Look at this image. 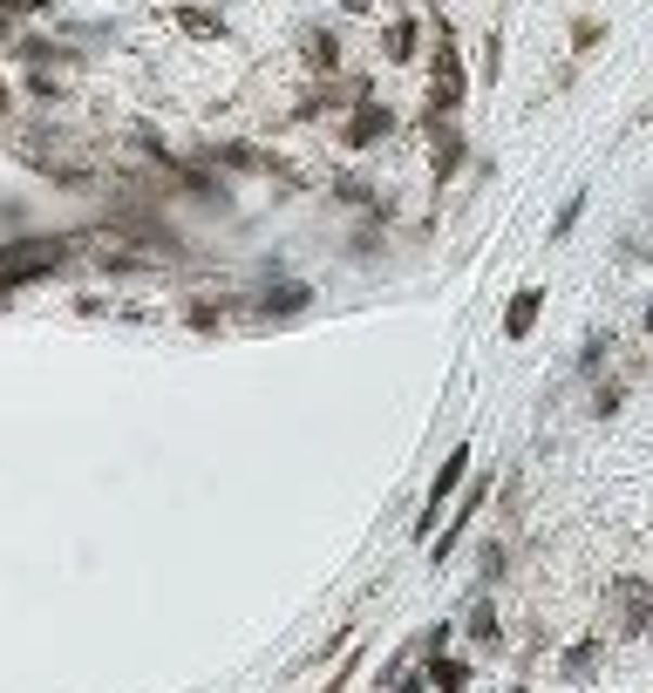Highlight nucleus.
<instances>
[{
  "label": "nucleus",
  "instance_id": "obj_1",
  "mask_svg": "<svg viewBox=\"0 0 653 693\" xmlns=\"http://www.w3.org/2000/svg\"><path fill=\"white\" fill-rule=\"evenodd\" d=\"M68 259H82V231H14V239H0V306L55 279Z\"/></svg>",
  "mask_w": 653,
  "mask_h": 693
},
{
  "label": "nucleus",
  "instance_id": "obj_2",
  "mask_svg": "<svg viewBox=\"0 0 653 693\" xmlns=\"http://www.w3.org/2000/svg\"><path fill=\"white\" fill-rule=\"evenodd\" d=\"M430 82H422V116L415 123H436V116H463V102H470V62H463V48H457V28L436 14L430 21Z\"/></svg>",
  "mask_w": 653,
  "mask_h": 693
},
{
  "label": "nucleus",
  "instance_id": "obj_3",
  "mask_svg": "<svg viewBox=\"0 0 653 693\" xmlns=\"http://www.w3.org/2000/svg\"><path fill=\"white\" fill-rule=\"evenodd\" d=\"M490 497H497V470H470V483H463V490H457V503H449V517H443V530L430 537V564H436V572H443V564H449V557L463 551V537L476 530V510H484Z\"/></svg>",
  "mask_w": 653,
  "mask_h": 693
},
{
  "label": "nucleus",
  "instance_id": "obj_4",
  "mask_svg": "<svg viewBox=\"0 0 653 693\" xmlns=\"http://www.w3.org/2000/svg\"><path fill=\"white\" fill-rule=\"evenodd\" d=\"M470 470H476V449L470 442H457V449H449L443 462H436V476H430V490H422V517H415V544H430V537H436V524L449 517V503H457V490H463V483H470Z\"/></svg>",
  "mask_w": 653,
  "mask_h": 693
},
{
  "label": "nucleus",
  "instance_id": "obj_5",
  "mask_svg": "<svg viewBox=\"0 0 653 693\" xmlns=\"http://www.w3.org/2000/svg\"><path fill=\"white\" fill-rule=\"evenodd\" d=\"M606 639H653V585L640 572L606 585Z\"/></svg>",
  "mask_w": 653,
  "mask_h": 693
},
{
  "label": "nucleus",
  "instance_id": "obj_6",
  "mask_svg": "<svg viewBox=\"0 0 653 693\" xmlns=\"http://www.w3.org/2000/svg\"><path fill=\"white\" fill-rule=\"evenodd\" d=\"M422 137H430V191H449L457 177L476 164V150H470V130L457 116H436V123H415Z\"/></svg>",
  "mask_w": 653,
  "mask_h": 693
},
{
  "label": "nucleus",
  "instance_id": "obj_7",
  "mask_svg": "<svg viewBox=\"0 0 653 693\" xmlns=\"http://www.w3.org/2000/svg\"><path fill=\"white\" fill-rule=\"evenodd\" d=\"M299 313H313V286L307 279H266L245 293V326H286Z\"/></svg>",
  "mask_w": 653,
  "mask_h": 693
},
{
  "label": "nucleus",
  "instance_id": "obj_8",
  "mask_svg": "<svg viewBox=\"0 0 653 693\" xmlns=\"http://www.w3.org/2000/svg\"><path fill=\"white\" fill-rule=\"evenodd\" d=\"M395 130H401V116L388 110L382 95H368V102H355V110L334 123V143L347 150V157H368V150H382Z\"/></svg>",
  "mask_w": 653,
  "mask_h": 693
},
{
  "label": "nucleus",
  "instance_id": "obj_9",
  "mask_svg": "<svg viewBox=\"0 0 653 693\" xmlns=\"http://www.w3.org/2000/svg\"><path fill=\"white\" fill-rule=\"evenodd\" d=\"M457 632L470 639L476 659H497V653H504L511 632H504V612H497V592H470L463 612H457Z\"/></svg>",
  "mask_w": 653,
  "mask_h": 693
},
{
  "label": "nucleus",
  "instance_id": "obj_10",
  "mask_svg": "<svg viewBox=\"0 0 653 693\" xmlns=\"http://www.w3.org/2000/svg\"><path fill=\"white\" fill-rule=\"evenodd\" d=\"M293 55H299V75L307 82H326V75H341V28H326V21H307L293 41Z\"/></svg>",
  "mask_w": 653,
  "mask_h": 693
},
{
  "label": "nucleus",
  "instance_id": "obj_11",
  "mask_svg": "<svg viewBox=\"0 0 653 693\" xmlns=\"http://www.w3.org/2000/svg\"><path fill=\"white\" fill-rule=\"evenodd\" d=\"M422 35H430V14H415V8H401L382 21V62L388 68H409L422 55Z\"/></svg>",
  "mask_w": 653,
  "mask_h": 693
},
{
  "label": "nucleus",
  "instance_id": "obj_12",
  "mask_svg": "<svg viewBox=\"0 0 653 693\" xmlns=\"http://www.w3.org/2000/svg\"><path fill=\"white\" fill-rule=\"evenodd\" d=\"M606 646H613L606 632H579V639L559 653V680H565V686H592L599 666H606Z\"/></svg>",
  "mask_w": 653,
  "mask_h": 693
},
{
  "label": "nucleus",
  "instance_id": "obj_13",
  "mask_svg": "<svg viewBox=\"0 0 653 693\" xmlns=\"http://www.w3.org/2000/svg\"><path fill=\"white\" fill-rule=\"evenodd\" d=\"M170 28H178L184 41H225L232 21H225L218 0H178V8H170Z\"/></svg>",
  "mask_w": 653,
  "mask_h": 693
},
{
  "label": "nucleus",
  "instance_id": "obj_14",
  "mask_svg": "<svg viewBox=\"0 0 653 693\" xmlns=\"http://www.w3.org/2000/svg\"><path fill=\"white\" fill-rule=\"evenodd\" d=\"M538 320H545V286H517L511 306H504V320H497V333H504L511 347H524L538 333Z\"/></svg>",
  "mask_w": 653,
  "mask_h": 693
},
{
  "label": "nucleus",
  "instance_id": "obj_15",
  "mask_svg": "<svg viewBox=\"0 0 653 693\" xmlns=\"http://www.w3.org/2000/svg\"><path fill=\"white\" fill-rule=\"evenodd\" d=\"M633 381H640V361H633V368H606V374L592 381V408H586V415H592V422H613L619 408L633 401Z\"/></svg>",
  "mask_w": 653,
  "mask_h": 693
},
{
  "label": "nucleus",
  "instance_id": "obj_16",
  "mask_svg": "<svg viewBox=\"0 0 653 693\" xmlns=\"http://www.w3.org/2000/svg\"><path fill=\"white\" fill-rule=\"evenodd\" d=\"M422 673H430V693H470L476 686V659L470 653H430Z\"/></svg>",
  "mask_w": 653,
  "mask_h": 693
},
{
  "label": "nucleus",
  "instance_id": "obj_17",
  "mask_svg": "<svg viewBox=\"0 0 653 693\" xmlns=\"http://www.w3.org/2000/svg\"><path fill=\"white\" fill-rule=\"evenodd\" d=\"M613 347H619V333H613V326H592L586 347L572 354V381H599V374L613 368Z\"/></svg>",
  "mask_w": 653,
  "mask_h": 693
},
{
  "label": "nucleus",
  "instance_id": "obj_18",
  "mask_svg": "<svg viewBox=\"0 0 653 693\" xmlns=\"http://www.w3.org/2000/svg\"><path fill=\"white\" fill-rule=\"evenodd\" d=\"M504 578H511V537H484L476 544V585L470 592H497Z\"/></svg>",
  "mask_w": 653,
  "mask_h": 693
},
{
  "label": "nucleus",
  "instance_id": "obj_19",
  "mask_svg": "<svg viewBox=\"0 0 653 693\" xmlns=\"http://www.w3.org/2000/svg\"><path fill=\"white\" fill-rule=\"evenodd\" d=\"M586 204H592V191L579 184V191H572V197L559 204V211H551V231H545V245H565L572 231H579V218H586Z\"/></svg>",
  "mask_w": 653,
  "mask_h": 693
},
{
  "label": "nucleus",
  "instance_id": "obj_20",
  "mask_svg": "<svg viewBox=\"0 0 653 693\" xmlns=\"http://www.w3.org/2000/svg\"><path fill=\"white\" fill-rule=\"evenodd\" d=\"M606 21H599V14H579V21H572V55H592V48H606Z\"/></svg>",
  "mask_w": 653,
  "mask_h": 693
},
{
  "label": "nucleus",
  "instance_id": "obj_21",
  "mask_svg": "<svg viewBox=\"0 0 653 693\" xmlns=\"http://www.w3.org/2000/svg\"><path fill=\"white\" fill-rule=\"evenodd\" d=\"M497 75H504V35H484V55H476V82H490L497 89Z\"/></svg>",
  "mask_w": 653,
  "mask_h": 693
},
{
  "label": "nucleus",
  "instance_id": "obj_22",
  "mask_svg": "<svg viewBox=\"0 0 653 693\" xmlns=\"http://www.w3.org/2000/svg\"><path fill=\"white\" fill-rule=\"evenodd\" d=\"M355 673H361V646H347V653H341V666L320 680V693H347V680H355Z\"/></svg>",
  "mask_w": 653,
  "mask_h": 693
},
{
  "label": "nucleus",
  "instance_id": "obj_23",
  "mask_svg": "<svg viewBox=\"0 0 653 693\" xmlns=\"http://www.w3.org/2000/svg\"><path fill=\"white\" fill-rule=\"evenodd\" d=\"M457 646V619H436V626H422V659L430 653H449Z\"/></svg>",
  "mask_w": 653,
  "mask_h": 693
},
{
  "label": "nucleus",
  "instance_id": "obj_24",
  "mask_svg": "<svg viewBox=\"0 0 653 693\" xmlns=\"http://www.w3.org/2000/svg\"><path fill=\"white\" fill-rule=\"evenodd\" d=\"M0 14H8V21H48L55 0H0Z\"/></svg>",
  "mask_w": 653,
  "mask_h": 693
},
{
  "label": "nucleus",
  "instance_id": "obj_25",
  "mask_svg": "<svg viewBox=\"0 0 653 693\" xmlns=\"http://www.w3.org/2000/svg\"><path fill=\"white\" fill-rule=\"evenodd\" d=\"M388 693H430V673H422V659H415V666H409V673H401Z\"/></svg>",
  "mask_w": 653,
  "mask_h": 693
},
{
  "label": "nucleus",
  "instance_id": "obj_26",
  "mask_svg": "<svg viewBox=\"0 0 653 693\" xmlns=\"http://www.w3.org/2000/svg\"><path fill=\"white\" fill-rule=\"evenodd\" d=\"M334 8H341V14H355V21H368V14H374V0H334Z\"/></svg>",
  "mask_w": 653,
  "mask_h": 693
},
{
  "label": "nucleus",
  "instance_id": "obj_27",
  "mask_svg": "<svg viewBox=\"0 0 653 693\" xmlns=\"http://www.w3.org/2000/svg\"><path fill=\"white\" fill-rule=\"evenodd\" d=\"M8 116H14V89H8V75H0V130H8Z\"/></svg>",
  "mask_w": 653,
  "mask_h": 693
},
{
  "label": "nucleus",
  "instance_id": "obj_28",
  "mask_svg": "<svg viewBox=\"0 0 653 693\" xmlns=\"http://www.w3.org/2000/svg\"><path fill=\"white\" fill-rule=\"evenodd\" d=\"M640 333H646V341H653V299H646V313H640Z\"/></svg>",
  "mask_w": 653,
  "mask_h": 693
},
{
  "label": "nucleus",
  "instance_id": "obj_29",
  "mask_svg": "<svg viewBox=\"0 0 653 693\" xmlns=\"http://www.w3.org/2000/svg\"><path fill=\"white\" fill-rule=\"evenodd\" d=\"M218 8H225V0H218Z\"/></svg>",
  "mask_w": 653,
  "mask_h": 693
}]
</instances>
